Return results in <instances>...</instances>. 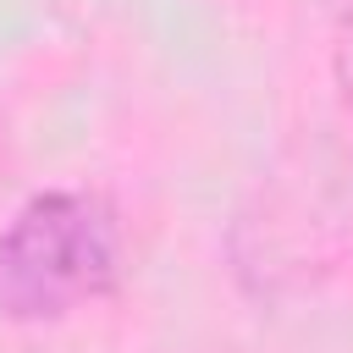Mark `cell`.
I'll use <instances>...</instances> for the list:
<instances>
[{
	"instance_id": "1",
	"label": "cell",
	"mask_w": 353,
	"mask_h": 353,
	"mask_svg": "<svg viewBox=\"0 0 353 353\" xmlns=\"http://www.w3.org/2000/svg\"><path fill=\"white\" fill-rule=\"evenodd\" d=\"M121 221L88 188L33 193L0 226V320H66L121 287Z\"/></svg>"
},
{
	"instance_id": "2",
	"label": "cell",
	"mask_w": 353,
	"mask_h": 353,
	"mask_svg": "<svg viewBox=\"0 0 353 353\" xmlns=\"http://www.w3.org/2000/svg\"><path fill=\"white\" fill-rule=\"evenodd\" d=\"M336 88H342V110H347V121H353V17H347L342 33H336Z\"/></svg>"
}]
</instances>
